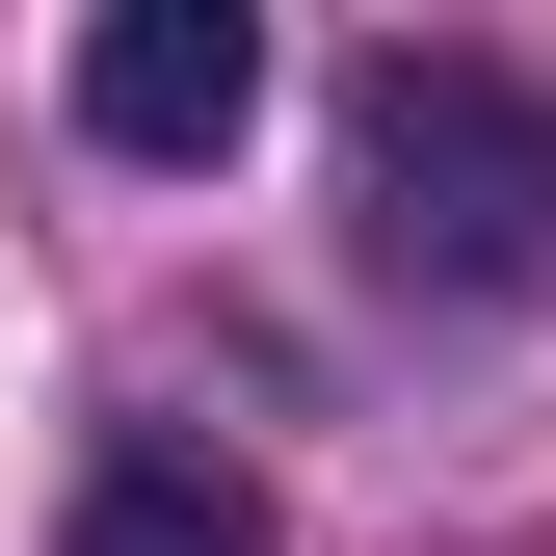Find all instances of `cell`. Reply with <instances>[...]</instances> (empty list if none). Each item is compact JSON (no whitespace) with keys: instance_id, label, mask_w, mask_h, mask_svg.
I'll use <instances>...</instances> for the list:
<instances>
[{"instance_id":"obj_1","label":"cell","mask_w":556,"mask_h":556,"mask_svg":"<svg viewBox=\"0 0 556 556\" xmlns=\"http://www.w3.org/2000/svg\"><path fill=\"white\" fill-rule=\"evenodd\" d=\"M344 213L397 292H530L556 265V106L504 53H371L344 80Z\"/></svg>"},{"instance_id":"obj_2","label":"cell","mask_w":556,"mask_h":556,"mask_svg":"<svg viewBox=\"0 0 556 556\" xmlns=\"http://www.w3.org/2000/svg\"><path fill=\"white\" fill-rule=\"evenodd\" d=\"M239 106H265V27H239V0H106V27H80V132H106V160H239Z\"/></svg>"},{"instance_id":"obj_3","label":"cell","mask_w":556,"mask_h":556,"mask_svg":"<svg viewBox=\"0 0 556 556\" xmlns=\"http://www.w3.org/2000/svg\"><path fill=\"white\" fill-rule=\"evenodd\" d=\"M80 556H265V504H239V477L186 451V425H132V451L80 477Z\"/></svg>"}]
</instances>
